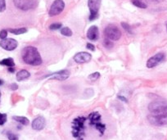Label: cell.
Instances as JSON below:
<instances>
[{"instance_id": "cell-1", "label": "cell", "mask_w": 167, "mask_h": 140, "mask_svg": "<svg viewBox=\"0 0 167 140\" xmlns=\"http://www.w3.org/2000/svg\"><path fill=\"white\" fill-rule=\"evenodd\" d=\"M150 114L148 120L150 124L155 126L167 125V102L164 100H156L148 105Z\"/></svg>"}, {"instance_id": "cell-2", "label": "cell", "mask_w": 167, "mask_h": 140, "mask_svg": "<svg viewBox=\"0 0 167 140\" xmlns=\"http://www.w3.org/2000/svg\"><path fill=\"white\" fill-rule=\"evenodd\" d=\"M21 57L23 61L30 66H39L43 60L38 49L34 46H26L21 50Z\"/></svg>"}, {"instance_id": "cell-3", "label": "cell", "mask_w": 167, "mask_h": 140, "mask_svg": "<svg viewBox=\"0 0 167 140\" xmlns=\"http://www.w3.org/2000/svg\"><path fill=\"white\" fill-rule=\"evenodd\" d=\"M87 118L78 116L73 120L71 123V134L76 140H84L85 136V122Z\"/></svg>"}, {"instance_id": "cell-4", "label": "cell", "mask_w": 167, "mask_h": 140, "mask_svg": "<svg viewBox=\"0 0 167 140\" xmlns=\"http://www.w3.org/2000/svg\"><path fill=\"white\" fill-rule=\"evenodd\" d=\"M87 119L88 120L89 125L93 127L96 130H98L101 136L104 134L106 127V125L102 122V116L98 111H93L90 113Z\"/></svg>"}, {"instance_id": "cell-5", "label": "cell", "mask_w": 167, "mask_h": 140, "mask_svg": "<svg viewBox=\"0 0 167 140\" xmlns=\"http://www.w3.org/2000/svg\"><path fill=\"white\" fill-rule=\"evenodd\" d=\"M104 34L106 39L111 41H117L121 37V31L113 24L108 25L104 30Z\"/></svg>"}, {"instance_id": "cell-6", "label": "cell", "mask_w": 167, "mask_h": 140, "mask_svg": "<svg viewBox=\"0 0 167 140\" xmlns=\"http://www.w3.org/2000/svg\"><path fill=\"white\" fill-rule=\"evenodd\" d=\"M13 4L20 10L29 11L38 6L39 0H13Z\"/></svg>"}, {"instance_id": "cell-7", "label": "cell", "mask_w": 167, "mask_h": 140, "mask_svg": "<svg viewBox=\"0 0 167 140\" xmlns=\"http://www.w3.org/2000/svg\"><path fill=\"white\" fill-rule=\"evenodd\" d=\"M102 0H88V6L90 11L89 21H94L98 17V11L101 7Z\"/></svg>"}, {"instance_id": "cell-8", "label": "cell", "mask_w": 167, "mask_h": 140, "mask_svg": "<svg viewBox=\"0 0 167 140\" xmlns=\"http://www.w3.org/2000/svg\"><path fill=\"white\" fill-rule=\"evenodd\" d=\"M65 3L63 0H54L53 3L51 5L49 11V15L50 16H55L59 15L61 11L64 10Z\"/></svg>"}, {"instance_id": "cell-9", "label": "cell", "mask_w": 167, "mask_h": 140, "mask_svg": "<svg viewBox=\"0 0 167 140\" xmlns=\"http://www.w3.org/2000/svg\"><path fill=\"white\" fill-rule=\"evenodd\" d=\"M0 46L2 49L7 50V51H13L17 48L18 43L14 39L7 38L5 39H2L0 41Z\"/></svg>"}, {"instance_id": "cell-10", "label": "cell", "mask_w": 167, "mask_h": 140, "mask_svg": "<svg viewBox=\"0 0 167 140\" xmlns=\"http://www.w3.org/2000/svg\"><path fill=\"white\" fill-rule=\"evenodd\" d=\"M165 53H156V55L152 56V57H150L147 61V67L148 68H153L156 66L157 65L160 64L162 61L165 59Z\"/></svg>"}, {"instance_id": "cell-11", "label": "cell", "mask_w": 167, "mask_h": 140, "mask_svg": "<svg viewBox=\"0 0 167 140\" xmlns=\"http://www.w3.org/2000/svg\"><path fill=\"white\" fill-rule=\"evenodd\" d=\"M74 61L78 64H83V63H87L90 61L92 59V55L87 52H80L77 53L73 57Z\"/></svg>"}, {"instance_id": "cell-12", "label": "cell", "mask_w": 167, "mask_h": 140, "mask_svg": "<svg viewBox=\"0 0 167 140\" xmlns=\"http://www.w3.org/2000/svg\"><path fill=\"white\" fill-rule=\"evenodd\" d=\"M70 76V71L68 70H62L60 71L54 72L51 75H49L46 77H49L51 80H66L68 79Z\"/></svg>"}, {"instance_id": "cell-13", "label": "cell", "mask_w": 167, "mask_h": 140, "mask_svg": "<svg viewBox=\"0 0 167 140\" xmlns=\"http://www.w3.org/2000/svg\"><path fill=\"white\" fill-rule=\"evenodd\" d=\"M45 124V119L43 117V116H38V117H36L34 121H32L31 126H32V129H34V130L40 131L42 129H44Z\"/></svg>"}, {"instance_id": "cell-14", "label": "cell", "mask_w": 167, "mask_h": 140, "mask_svg": "<svg viewBox=\"0 0 167 140\" xmlns=\"http://www.w3.org/2000/svg\"><path fill=\"white\" fill-rule=\"evenodd\" d=\"M87 38L91 41H96L99 38V30L98 26H92L87 31Z\"/></svg>"}, {"instance_id": "cell-15", "label": "cell", "mask_w": 167, "mask_h": 140, "mask_svg": "<svg viewBox=\"0 0 167 140\" xmlns=\"http://www.w3.org/2000/svg\"><path fill=\"white\" fill-rule=\"evenodd\" d=\"M31 76V73L26 70H21L16 74V80L18 81H22L28 79Z\"/></svg>"}, {"instance_id": "cell-16", "label": "cell", "mask_w": 167, "mask_h": 140, "mask_svg": "<svg viewBox=\"0 0 167 140\" xmlns=\"http://www.w3.org/2000/svg\"><path fill=\"white\" fill-rule=\"evenodd\" d=\"M0 65L6 66H8V67H14L15 62H14V61L11 57H8V58H5V59L0 61Z\"/></svg>"}, {"instance_id": "cell-17", "label": "cell", "mask_w": 167, "mask_h": 140, "mask_svg": "<svg viewBox=\"0 0 167 140\" xmlns=\"http://www.w3.org/2000/svg\"><path fill=\"white\" fill-rule=\"evenodd\" d=\"M12 119L23 125H28L29 123H30V121L28 120V118L25 117V116H15L12 117Z\"/></svg>"}, {"instance_id": "cell-18", "label": "cell", "mask_w": 167, "mask_h": 140, "mask_svg": "<svg viewBox=\"0 0 167 140\" xmlns=\"http://www.w3.org/2000/svg\"><path fill=\"white\" fill-rule=\"evenodd\" d=\"M8 31L11 33V34H16V35H18V34H25V33H26L28 30H27L26 28H25V27H22V28H16V29H9Z\"/></svg>"}, {"instance_id": "cell-19", "label": "cell", "mask_w": 167, "mask_h": 140, "mask_svg": "<svg viewBox=\"0 0 167 140\" xmlns=\"http://www.w3.org/2000/svg\"><path fill=\"white\" fill-rule=\"evenodd\" d=\"M131 3L133 6H135L137 8H143V9L148 8V5L141 0H131Z\"/></svg>"}, {"instance_id": "cell-20", "label": "cell", "mask_w": 167, "mask_h": 140, "mask_svg": "<svg viewBox=\"0 0 167 140\" xmlns=\"http://www.w3.org/2000/svg\"><path fill=\"white\" fill-rule=\"evenodd\" d=\"M61 34L64 36H66V37H71L73 33L72 30H71L69 27H63L61 29Z\"/></svg>"}, {"instance_id": "cell-21", "label": "cell", "mask_w": 167, "mask_h": 140, "mask_svg": "<svg viewBox=\"0 0 167 140\" xmlns=\"http://www.w3.org/2000/svg\"><path fill=\"white\" fill-rule=\"evenodd\" d=\"M103 46H104L106 49H111V48H113L114 44H113V42L111 41V40L106 38L104 39V41H103Z\"/></svg>"}, {"instance_id": "cell-22", "label": "cell", "mask_w": 167, "mask_h": 140, "mask_svg": "<svg viewBox=\"0 0 167 140\" xmlns=\"http://www.w3.org/2000/svg\"><path fill=\"white\" fill-rule=\"evenodd\" d=\"M100 76H101V75H100L99 72H94V73H93L91 75H89L88 78V80H92V81H95V80H98L99 78H100Z\"/></svg>"}, {"instance_id": "cell-23", "label": "cell", "mask_w": 167, "mask_h": 140, "mask_svg": "<svg viewBox=\"0 0 167 140\" xmlns=\"http://www.w3.org/2000/svg\"><path fill=\"white\" fill-rule=\"evenodd\" d=\"M121 26L123 27V29L129 34H133V30L131 29V27L129 24H127L126 22H121Z\"/></svg>"}, {"instance_id": "cell-24", "label": "cell", "mask_w": 167, "mask_h": 140, "mask_svg": "<svg viewBox=\"0 0 167 140\" xmlns=\"http://www.w3.org/2000/svg\"><path fill=\"white\" fill-rule=\"evenodd\" d=\"M61 26H62V24L61 23H53L49 26V29L51 30H58V29H61Z\"/></svg>"}, {"instance_id": "cell-25", "label": "cell", "mask_w": 167, "mask_h": 140, "mask_svg": "<svg viewBox=\"0 0 167 140\" xmlns=\"http://www.w3.org/2000/svg\"><path fill=\"white\" fill-rule=\"evenodd\" d=\"M7 122V114L0 113V125H4Z\"/></svg>"}, {"instance_id": "cell-26", "label": "cell", "mask_w": 167, "mask_h": 140, "mask_svg": "<svg viewBox=\"0 0 167 140\" xmlns=\"http://www.w3.org/2000/svg\"><path fill=\"white\" fill-rule=\"evenodd\" d=\"M7 136L9 140H18V136L11 132L7 133Z\"/></svg>"}, {"instance_id": "cell-27", "label": "cell", "mask_w": 167, "mask_h": 140, "mask_svg": "<svg viewBox=\"0 0 167 140\" xmlns=\"http://www.w3.org/2000/svg\"><path fill=\"white\" fill-rule=\"evenodd\" d=\"M6 10V1L0 0V12H4Z\"/></svg>"}, {"instance_id": "cell-28", "label": "cell", "mask_w": 167, "mask_h": 140, "mask_svg": "<svg viewBox=\"0 0 167 140\" xmlns=\"http://www.w3.org/2000/svg\"><path fill=\"white\" fill-rule=\"evenodd\" d=\"M7 36H8V30H2L0 31V39H7Z\"/></svg>"}, {"instance_id": "cell-29", "label": "cell", "mask_w": 167, "mask_h": 140, "mask_svg": "<svg viewBox=\"0 0 167 140\" xmlns=\"http://www.w3.org/2000/svg\"><path fill=\"white\" fill-rule=\"evenodd\" d=\"M86 48L88 50H90V51H95V46L93 44H90V43H88L87 45H86Z\"/></svg>"}, {"instance_id": "cell-30", "label": "cell", "mask_w": 167, "mask_h": 140, "mask_svg": "<svg viewBox=\"0 0 167 140\" xmlns=\"http://www.w3.org/2000/svg\"><path fill=\"white\" fill-rule=\"evenodd\" d=\"M11 90H16L17 89H18V85L16 84H11Z\"/></svg>"}, {"instance_id": "cell-31", "label": "cell", "mask_w": 167, "mask_h": 140, "mask_svg": "<svg viewBox=\"0 0 167 140\" xmlns=\"http://www.w3.org/2000/svg\"><path fill=\"white\" fill-rule=\"evenodd\" d=\"M118 99H121V101H124V102H128V100H127V99H125V97H122V96H121V95H118Z\"/></svg>"}, {"instance_id": "cell-32", "label": "cell", "mask_w": 167, "mask_h": 140, "mask_svg": "<svg viewBox=\"0 0 167 140\" xmlns=\"http://www.w3.org/2000/svg\"><path fill=\"white\" fill-rule=\"evenodd\" d=\"M8 71L11 72V73H13V72L15 71V69H14V67H8Z\"/></svg>"}, {"instance_id": "cell-33", "label": "cell", "mask_w": 167, "mask_h": 140, "mask_svg": "<svg viewBox=\"0 0 167 140\" xmlns=\"http://www.w3.org/2000/svg\"><path fill=\"white\" fill-rule=\"evenodd\" d=\"M149 1H152V2H156V3H159V2H161V1H164V0H149Z\"/></svg>"}, {"instance_id": "cell-34", "label": "cell", "mask_w": 167, "mask_h": 140, "mask_svg": "<svg viewBox=\"0 0 167 140\" xmlns=\"http://www.w3.org/2000/svg\"><path fill=\"white\" fill-rule=\"evenodd\" d=\"M3 84H4V81L0 79V86H1V85H3Z\"/></svg>"}, {"instance_id": "cell-35", "label": "cell", "mask_w": 167, "mask_h": 140, "mask_svg": "<svg viewBox=\"0 0 167 140\" xmlns=\"http://www.w3.org/2000/svg\"><path fill=\"white\" fill-rule=\"evenodd\" d=\"M1 95H2V94H1V91H0V102H1Z\"/></svg>"}, {"instance_id": "cell-36", "label": "cell", "mask_w": 167, "mask_h": 140, "mask_svg": "<svg viewBox=\"0 0 167 140\" xmlns=\"http://www.w3.org/2000/svg\"><path fill=\"white\" fill-rule=\"evenodd\" d=\"M166 30H167V23H166Z\"/></svg>"}]
</instances>
